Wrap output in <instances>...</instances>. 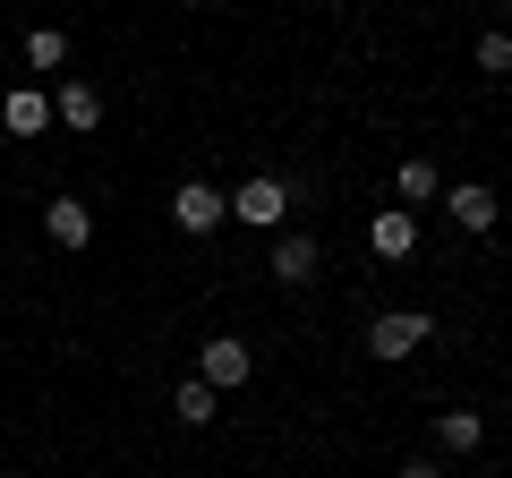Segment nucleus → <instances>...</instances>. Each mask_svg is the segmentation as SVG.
<instances>
[{"label":"nucleus","mask_w":512,"mask_h":478,"mask_svg":"<svg viewBox=\"0 0 512 478\" xmlns=\"http://www.w3.org/2000/svg\"><path fill=\"white\" fill-rule=\"evenodd\" d=\"M427 342H436V316H427V308H384L376 325H367V359H384V368L419 359Z\"/></svg>","instance_id":"nucleus-1"},{"label":"nucleus","mask_w":512,"mask_h":478,"mask_svg":"<svg viewBox=\"0 0 512 478\" xmlns=\"http://www.w3.org/2000/svg\"><path fill=\"white\" fill-rule=\"evenodd\" d=\"M231 222H248V231H282V222H291V188H282L274 171L239 180V188H231Z\"/></svg>","instance_id":"nucleus-2"},{"label":"nucleus","mask_w":512,"mask_h":478,"mask_svg":"<svg viewBox=\"0 0 512 478\" xmlns=\"http://www.w3.org/2000/svg\"><path fill=\"white\" fill-rule=\"evenodd\" d=\"M197 376H205V385H214V393H239V385H248V376H256V350L239 342V333H214V342L197 350Z\"/></svg>","instance_id":"nucleus-3"},{"label":"nucleus","mask_w":512,"mask_h":478,"mask_svg":"<svg viewBox=\"0 0 512 478\" xmlns=\"http://www.w3.org/2000/svg\"><path fill=\"white\" fill-rule=\"evenodd\" d=\"M222 214H231V197H222L214 180H180V188H171V222H180L188 239H205V231H222Z\"/></svg>","instance_id":"nucleus-4"},{"label":"nucleus","mask_w":512,"mask_h":478,"mask_svg":"<svg viewBox=\"0 0 512 478\" xmlns=\"http://www.w3.org/2000/svg\"><path fill=\"white\" fill-rule=\"evenodd\" d=\"M316 265H325V248H316V231H274V257H265V274L291 282V291H308Z\"/></svg>","instance_id":"nucleus-5"},{"label":"nucleus","mask_w":512,"mask_h":478,"mask_svg":"<svg viewBox=\"0 0 512 478\" xmlns=\"http://www.w3.org/2000/svg\"><path fill=\"white\" fill-rule=\"evenodd\" d=\"M436 205H444V214H453L470 239H487V231H495V188H487V180H444V197H436Z\"/></svg>","instance_id":"nucleus-6"},{"label":"nucleus","mask_w":512,"mask_h":478,"mask_svg":"<svg viewBox=\"0 0 512 478\" xmlns=\"http://www.w3.org/2000/svg\"><path fill=\"white\" fill-rule=\"evenodd\" d=\"M52 129H77V137L103 129V94H94L86 77H60V86H52Z\"/></svg>","instance_id":"nucleus-7"},{"label":"nucleus","mask_w":512,"mask_h":478,"mask_svg":"<svg viewBox=\"0 0 512 478\" xmlns=\"http://www.w3.org/2000/svg\"><path fill=\"white\" fill-rule=\"evenodd\" d=\"M0 129L9 137H43L52 129V86H9L0 94Z\"/></svg>","instance_id":"nucleus-8"},{"label":"nucleus","mask_w":512,"mask_h":478,"mask_svg":"<svg viewBox=\"0 0 512 478\" xmlns=\"http://www.w3.org/2000/svg\"><path fill=\"white\" fill-rule=\"evenodd\" d=\"M367 248H376L384 265H402L410 248H419V214H410V205H384V214L367 222Z\"/></svg>","instance_id":"nucleus-9"},{"label":"nucleus","mask_w":512,"mask_h":478,"mask_svg":"<svg viewBox=\"0 0 512 478\" xmlns=\"http://www.w3.org/2000/svg\"><path fill=\"white\" fill-rule=\"evenodd\" d=\"M43 231H52V248H86L94 239V205L86 197H52L43 205Z\"/></svg>","instance_id":"nucleus-10"},{"label":"nucleus","mask_w":512,"mask_h":478,"mask_svg":"<svg viewBox=\"0 0 512 478\" xmlns=\"http://www.w3.org/2000/svg\"><path fill=\"white\" fill-rule=\"evenodd\" d=\"M18 60H26L35 77H60V69H69V35H60V26H35V35L18 43Z\"/></svg>","instance_id":"nucleus-11"},{"label":"nucleus","mask_w":512,"mask_h":478,"mask_svg":"<svg viewBox=\"0 0 512 478\" xmlns=\"http://www.w3.org/2000/svg\"><path fill=\"white\" fill-rule=\"evenodd\" d=\"M393 197H402V205H436L444 197V171L427 163V154H410V163L393 171Z\"/></svg>","instance_id":"nucleus-12"},{"label":"nucleus","mask_w":512,"mask_h":478,"mask_svg":"<svg viewBox=\"0 0 512 478\" xmlns=\"http://www.w3.org/2000/svg\"><path fill=\"white\" fill-rule=\"evenodd\" d=\"M171 419H180V427H214L222 419V393L205 385V376H188V385L171 393Z\"/></svg>","instance_id":"nucleus-13"},{"label":"nucleus","mask_w":512,"mask_h":478,"mask_svg":"<svg viewBox=\"0 0 512 478\" xmlns=\"http://www.w3.org/2000/svg\"><path fill=\"white\" fill-rule=\"evenodd\" d=\"M436 444L444 453H478V444H487V419H478V410H436Z\"/></svg>","instance_id":"nucleus-14"},{"label":"nucleus","mask_w":512,"mask_h":478,"mask_svg":"<svg viewBox=\"0 0 512 478\" xmlns=\"http://www.w3.org/2000/svg\"><path fill=\"white\" fill-rule=\"evenodd\" d=\"M478 69H487V77H512V35H504V26L478 35Z\"/></svg>","instance_id":"nucleus-15"},{"label":"nucleus","mask_w":512,"mask_h":478,"mask_svg":"<svg viewBox=\"0 0 512 478\" xmlns=\"http://www.w3.org/2000/svg\"><path fill=\"white\" fill-rule=\"evenodd\" d=\"M393 478H444V470H436V461L419 453V461H402V470H393Z\"/></svg>","instance_id":"nucleus-16"}]
</instances>
